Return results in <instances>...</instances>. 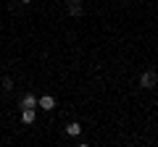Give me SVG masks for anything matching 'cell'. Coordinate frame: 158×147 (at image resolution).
<instances>
[{"instance_id": "cell-1", "label": "cell", "mask_w": 158, "mask_h": 147, "mask_svg": "<svg viewBox=\"0 0 158 147\" xmlns=\"http://www.w3.org/2000/svg\"><path fill=\"white\" fill-rule=\"evenodd\" d=\"M156 81H158V76H156L153 71H145V74L140 76V87H142V89H153Z\"/></svg>"}, {"instance_id": "cell-2", "label": "cell", "mask_w": 158, "mask_h": 147, "mask_svg": "<svg viewBox=\"0 0 158 147\" xmlns=\"http://www.w3.org/2000/svg\"><path fill=\"white\" fill-rule=\"evenodd\" d=\"M37 105H40V97H34L32 92H27V95L21 97V110L24 108H37Z\"/></svg>"}, {"instance_id": "cell-3", "label": "cell", "mask_w": 158, "mask_h": 147, "mask_svg": "<svg viewBox=\"0 0 158 147\" xmlns=\"http://www.w3.org/2000/svg\"><path fill=\"white\" fill-rule=\"evenodd\" d=\"M21 124L24 126L34 124V108H24V110H21Z\"/></svg>"}, {"instance_id": "cell-4", "label": "cell", "mask_w": 158, "mask_h": 147, "mask_svg": "<svg viewBox=\"0 0 158 147\" xmlns=\"http://www.w3.org/2000/svg\"><path fill=\"white\" fill-rule=\"evenodd\" d=\"M40 108H42V110H53V108H56V100H53L50 95H42L40 97Z\"/></svg>"}, {"instance_id": "cell-5", "label": "cell", "mask_w": 158, "mask_h": 147, "mask_svg": "<svg viewBox=\"0 0 158 147\" xmlns=\"http://www.w3.org/2000/svg\"><path fill=\"white\" fill-rule=\"evenodd\" d=\"M66 134L69 137H79L82 134V126H79L77 121H71V124H66Z\"/></svg>"}, {"instance_id": "cell-6", "label": "cell", "mask_w": 158, "mask_h": 147, "mask_svg": "<svg viewBox=\"0 0 158 147\" xmlns=\"http://www.w3.org/2000/svg\"><path fill=\"white\" fill-rule=\"evenodd\" d=\"M69 13H71V16H82V6H79V3H74V6L69 8Z\"/></svg>"}, {"instance_id": "cell-7", "label": "cell", "mask_w": 158, "mask_h": 147, "mask_svg": "<svg viewBox=\"0 0 158 147\" xmlns=\"http://www.w3.org/2000/svg\"><path fill=\"white\" fill-rule=\"evenodd\" d=\"M69 3H79V0H69Z\"/></svg>"}, {"instance_id": "cell-8", "label": "cell", "mask_w": 158, "mask_h": 147, "mask_svg": "<svg viewBox=\"0 0 158 147\" xmlns=\"http://www.w3.org/2000/svg\"><path fill=\"white\" fill-rule=\"evenodd\" d=\"M21 3H32V0H21Z\"/></svg>"}]
</instances>
